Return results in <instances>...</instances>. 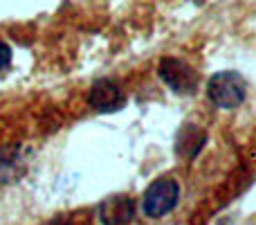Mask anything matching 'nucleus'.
I'll return each mask as SVG.
<instances>
[{
	"instance_id": "f257e3e1",
	"label": "nucleus",
	"mask_w": 256,
	"mask_h": 225,
	"mask_svg": "<svg viewBox=\"0 0 256 225\" xmlns=\"http://www.w3.org/2000/svg\"><path fill=\"white\" fill-rule=\"evenodd\" d=\"M207 97L214 106L222 108V111H234L248 97V86L238 72H218L207 84Z\"/></svg>"
},
{
	"instance_id": "f03ea898",
	"label": "nucleus",
	"mask_w": 256,
	"mask_h": 225,
	"mask_svg": "<svg viewBox=\"0 0 256 225\" xmlns=\"http://www.w3.org/2000/svg\"><path fill=\"white\" fill-rule=\"evenodd\" d=\"M180 200V185L173 178H158L146 187L142 196V209L148 218H164L178 207Z\"/></svg>"
},
{
	"instance_id": "7ed1b4c3",
	"label": "nucleus",
	"mask_w": 256,
	"mask_h": 225,
	"mask_svg": "<svg viewBox=\"0 0 256 225\" xmlns=\"http://www.w3.org/2000/svg\"><path fill=\"white\" fill-rule=\"evenodd\" d=\"M158 75L173 93L182 95V97L194 95L200 84L198 72L186 61H182V59H178V57H164L158 66Z\"/></svg>"
},
{
	"instance_id": "20e7f679",
	"label": "nucleus",
	"mask_w": 256,
	"mask_h": 225,
	"mask_svg": "<svg viewBox=\"0 0 256 225\" xmlns=\"http://www.w3.org/2000/svg\"><path fill=\"white\" fill-rule=\"evenodd\" d=\"M32 151L22 144H2L0 146V185H14L30 169Z\"/></svg>"
},
{
	"instance_id": "39448f33",
	"label": "nucleus",
	"mask_w": 256,
	"mask_h": 225,
	"mask_svg": "<svg viewBox=\"0 0 256 225\" xmlns=\"http://www.w3.org/2000/svg\"><path fill=\"white\" fill-rule=\"evenodd\" d=\"M88 104L92 111L97 113H117L120 108H124L126 95L122 90V86L115 79H99L92 84V88L88 90Z\"/></svg>"
},
{
	"instance_id": "423d86ee",
	"label": "nucleus",
	"mask_w": 256,
	"mask_h": 225,
	"mask_svg": "<svg viewBox=\"0 0 256 225\" xmlns=\"http://www.w3.org/2000/svg\"><path fill=\"white\" fill-rule=\"evenodd\" d=\"M135 214H137L135 200L124 194L108 196L99 205V221H102V225H130L135 221Z\"/></svg>"
},
{
	"instance_id": "0eeeda50",
	"label": "nucleus",
	"mask_w": 256,
	"mask_h": 225,
	"mask_svg": "<svg viewBox=\"0 0 256 225\" xmlns=\"http://www.w3.org/2000/svg\"><path fill=\"white\" fill-rule=\"evenodd\" d=\"M204 144H207V133H204L200 126H196V124L182 126L180 133H178V137H176L178 155H182V158H186V160H194L196 155L204 149Z\"/></svg>"
},
{
	"instance_id": "6e6552de",
	"label": "nucleus",
	"mask_w": 256,
	"mask_h": 225,
	"mask_svg": "<svg viewBox=\"0 0 256 225\" xmlns=\"http://www.w3.org/2000/svg\"><path fill=\"white\" fill-rule=\"evenodd\" d=\"M9 66H12V50L7 43L0 41V72H4Z\"/></svg>"
},
{
	"instance_id": "1a4fd4ad",
	"label": "nucleus",
	"mask_w": 256,
	"mask_h": 225,
	"mask_svg": "<svg viewBox=\"0 0 256 225\" xmlns=\"http://www.w3.org/2000/svg\"><path fill=\"white\" fill-rule=\"evenodd\" d=\"M43 225H70V221H68V218H52V221H48Z\"/></svg>"
}]
</instances>
